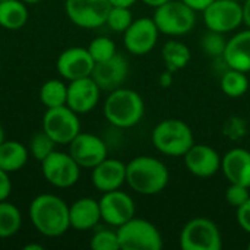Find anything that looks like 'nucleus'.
Returning a JSON list of instances; mask_svg holds the SVG:
<instances>
[{
	"mask_svg": "<svg viewBox=\"0 0 250 250\" xmlns=\"http://www.w3.org/2000/svg\"><path fill=\"white\" fill-rule=\"evenodd\" d=\"M56 145L57 144L41 129L40 132H37L31 136L28 151L37 161L41 163L45 157H48L56 149Z\"/></svg>",
	"mask_w": 250,
	"mask_h": 250,
	"instance_id": "obj_29",
	"label": "nucleus"
},
{
	"mask_svg": "<svg viewBox=\"0 0 250 250\" xmlns=\"http://www.w3.org/2000/svg\"><path fill=\"white\" fill-rule=\"evenodd\" d=\"M234 1H239V3H243L245 0H234Z\"/></svg>",
	"mask_w": 250,
	"mask_h": 250,
	"instance_id": "obj_45",
	"label": "nucleus"
},
{
	"mask_svg": "<svg viewBox=\"0 0 250 250\" xmlns=\"http://www.w3.org/2000/svg\"><path fill=\"white\" fill-rule=\"evenodd\" d=\"M116 230L120 250H161L164 246L160 230L148 220L133 217Z\"/></svg>",
	"mask_w": 250,
	"mask_h": 250,
	"instance_id": "obj_6",
	"label": "nucleus"
},
{
	"mask_svg": "<svg viewBox=\"0 0 250 250\" xmlns=\"http://www.w3.org/2000/svg\"><path fill=\"white\" fill-rule=\"evenodd\" d=\"M170 182L167 166L151 155H139L126 164V183L129 188L145 196L161 193Z\"/></svg>",
	"mask_w": 250,
	"mask_h": 250,
	"instance_id": "obj_2",
	"label": "nucleus"
},
{
	"mask_svg": "<svg viewBox=\"0 0 250 250\" xmlns=\"http://www.w3.org/2000/svg\"><path fill=\"white\" fill-rule=\"evenodd\" d=\"M248 249L250 250V240H249V243H248Z\"/></svg>",
	"mask_w": 250,
	"mask_h": 250,
	"instance_id": "obj_46",
	"label": "nucleus"
},
{
	"mask_svg": "<svg viewBox=\"0 0 250 250\" xmlns=\"http://www.w3.org/2000/svg\"><path fill=\"white\" fill-rule=\"evenodd\" d=\"M42 130L57 145H69L81 132L79 114L67 105L47 108L42 116Z\"/></svg>",
	"mask_w": 250,
	"mask_h": 250,
	"instance_id": "obj_8",
	"label": "nucleus"
},
{
	"mask_svg": "<svg viewBox=\"0 0 250 250\" xmlns=\"http://www.w3.org/2000/svg\"><path fill=\"white\" fill-rule=\"evenodd\" d=\"M6 141V138H4V129H3V126L0 125V144H3Z\"/></svg>",
	"mask_w": 250,
	"mask_h": 250,
	"instance_id": "obj_43",
	"label": "nucleus"
},
{
	"mask_svg": "<svg viewBox=\"0 0 250 250\" xmlns=\"http://www.w3.org/2000/svg\"><path fill=\"white\" fill-rule=\"evenodd\" d=\"M86 48H88V51H89V54H91V57L94 59L95 63L108 60V59H111L113 56L117 54L116 42L113 40H110L108 37H97V38H94Z\"/></svg>",
	"mask_w": 250,
	"mask_h": 250,
	"instance_id": "obj_31",
	"label": "nucleus"
},
{
	"mask_svg": "<svg viewBox=\"0 0 250 250\" xmlns=\"http://www.w3.org/2000/svg\"><path fill=\"white\" fill-rule=\"evenodd\" d=\"M242 7H243V23L250 28V0H245L242 3Z\"/></svg>",
	"mask_w": 250,
	"mask_h": 250,
	"instance_id": "obj_39",
	"label": "nucleus"
},
{
	"mask_svg": "<svg viewBox=\"0 0 250 250\" xmlns=\"http://www.w3.org/2000/svg\"><path fill=\"white\" fill-rule=\"evenodd\" d=\"M12 193V180L10 173L0 168V202L6 201Z\"/></svg>",
	"mask_w": 250,
	"mask_h": 250,
	"instance_id": "obj_36",
	"label": "nucleus"
},
{
	"mask_svg": "<svg viewBox=\"0 0 250 250\" xmlns=\"http://www.w3.org/2000/svg\"><path fill=\"white\" fill-rule=\"evenodd\" d=\"M183 160L188 171L196 177H212L221 170V155L207 144H193L183 155Z\"/></svg>",
	"mask_w": 250,
	"mask_h": 250,
	"instance_id": "obj_16",
	"label": "nucleus"
},
{
	"mask_svg": "<svg viewBox=\"0 0 250 250\" xmlns=\"http://www.w3.org/2000/svg\"><path fill=\"white\" fill-rule=\"evenodd\" d=\"M28 217L34 229L44 237H60L70 229L69 205L53 193L35 196L29 204Z\"/></svg>",
	"mask_w": 250,
	"mask_h": 250,
	"instance_id": "obj_1",
	"label": "nucleus"
},
{
	"mask_svg": "<svg viewBox=\"0 0 250 250\" xmlns=\"http://www.w3.org/2000/svg\"><path fill=\"white\" fill-rule=\"evenodd\" d=\"M108 0H64V12L69 21L83 29L105 25L110 12Z\"/></svg>",
	"mask_w": 250,
	"mask_h": 250,
	"instance_id": "obj_10",
	"label": "nucleus"
},
{
	"mask_svg": "<svg viewBox=\"0 0 250 250\" xmlns=\"http://www.w3.org/2000/svg\"><path fill=\"white\" fill-rule=\"evenodd\" d=\"M44 248L41 245H37V243H29L26 246H23V250H42Z\"/></svg>",
	"mask_w": 250,
	"mask_h": 250,
	"instance_id": "obj_42",
	"label": "nucleus"
},
{
	"mask_svg": "<svg viewBox=\"0 0 250 250\" xmlns=\"http://www.w3.org/2000/svg\"><path fill=\"white\" fill-rule=\"evenodd\" d=\"M41 173L44 179L57 189H67L78 183L81 167L69 152L54 149L41 161Z\"/></svg>",
	"mask_w": 250,
	"mask_h": 250,
	"instance_id": "obj_9",
	"label": "nucleus"
},
{
	"mask_svg": "<svg viewBox=\"0 0 250 250\" xmlns=\"http://www.w3.org/2000/svg\"><path fill=\"white\" fill-rule=\"evenodd\" d=\"M89 246L94 250H120L117 230H111V229L97 230L91 237Z\"/></svg>",
	"mask_w": 250,
	"mask_h": 250,
	"instance_id": "obj_32",
	"label": "nucleus"
},
{
	"mask_svg": "<svg viewBox=\"0 0 250 250\" xmlns=\"http://www.w3.org/2000/svg\"><path fill=\"white\" fill-rule=\"evenodd\" d=\"M160 31L152 18L133 19L130 26L123 32L126 50L133 56H145L151 53L158 41Z\"/></svg>",
	"mask_w": 250,
	"mask_h": 250,
	"instance_id": "obj_12",
	"label": "nucleus"
},
{
	"mask_svg": "<svg viewBox=\"0 0 250 250\" xmlns=\"http://www.w3.org/2000/svg\"><path fill=\"white\" fill-rule=\"evenodd\" d=\"M152 19L160 34L183 37L195 28L196 12L182 0H168L167 3L155 7Z\"/></svg>",
	"mask_w": 250,
	"mask_h": 250,
	"instance_id": "obj_5",
	"label": "nucleus"
},
{
	"mask_svg": "<svg viewBox=\"0 0 250 250\" xmlns=\"http://www.w3.org/2000/svg\"><path fill=\"white\" fill-rule=\"evenodd\" d=\"M22 227V214L12 202H0V239H9L15 236Z\"/></svg>",
	"mask_w": 250,
	"mask_h": 250,
	"instance_id": "obj_28",
	"label": "nucleus"
},
{
	"mask_svg": "<svg viewBox=\"0 0 250 250\" xmlns=\"http://www.w3.org/2000/svg\"><path fill=\"white\" fill-rule=\"evenodd\" d=\"M28 7L22 0L0 1V26L7 31H18L28 22Z\"/></svg>",
	"mask_w": 250,
	"mask_h": 250,
	"instance_id": "obj_24",
	"label": "nucleus"
},
{
	"mask_svg": "<svg viewBox=\"0 0 250 250\" xmlns=\"http://www.w3.org/2000/svg\"><path fill=\"white\" fill-rule=\"evenodd\" d=\"M250 198V188L248 186H242V185H236V183H230V186L226 190V199L227 202L234 207L236 209L239 207H242L248 199Z\"/></svg>",
	"mask_w": 250,
	"mask_h": 250,
	"instance_id": "obj_34",
	"label": "nucleus"
},
{
	"mask_svg": "<svg viewBox=\"0 0 250 250\" xmlns=\"http://www.w3.org/2000/svg\"><path fill=\"white\" fill-rule=\"evenodd\" d=\"M220 86H221V91L227 97L240 98L249 91L250 78L248 76V73L242 70L229 67V70H226L221 76Z\"/></svg>",
	"mask_w": 250,
	"mask_h": 250,
	"instance_id": "obj_26",
	"label": "nucleus"
},
{
	"mask_svg": "<svg viewBox=\"0 0 250 250\" xmlns=\"http://www.w3.org/2000/svg\"><path fill=\"white\" fill-rule=\"evenodd\" d=\"M94 66L95 62L85 47H69L63 50L56 60L59 75L69 82L91 76Z\"/></svg>",
	"mask_w": 250,
	"mask_h": 250,
	"instance_id": "obj_15",
	"label": "nucleus"
},
{
	"mask_svg": "<svg viewBox=\"0 0 250 250\" xmlns=\"http://www.w3.org/2000/svg\"><path fill=\"white\" fill-rule=\"evenodd\" d=\"M111 6H123V7H132L138 0H108Z\"/></svg>",
	"mask_w": 250,
	"mask_h": 250,
	"instance_id": "obj_40",
	"label": "nucleus"
},
{
	"mask_svg": "<svg viewBox=\"0 0 250 250\" xmlns=\"http://www.w3.org/2000/svg\"><path fill=\"white\" fill-rule=\"evenodd\" d=\"M146 6H149V7H158V6H161V4H164V3H167L168 0H142Z\"/></svg>",
	"mask_w": 250,
	"mask_h": 250,
	"instance_id": "obj_41",
	"label": "nucleus"
},
{
	"mask_svg": "<svg viewBox=\"0 0 250 250\" xmlns=\"http://www.w3.org/2000/svg\"><path fill=\"white\" fill-rule=\"evenodd\" d=\"M160 83L163 88H168L173 83V72L166 70L161 76H160Z\"/></svg>",
	"mask_w": 250,
	"mask_h": 250,
	"instance_id": "obj_38",
	"label": "nucleus"
},
{
	"mask_svg": "<svg viewBox=\"0 0 250 250\" xmlns=\"http://www.w3.org/2000/svg\"><path fill=\"white\" fill-rule=\"evenodd\" d=\"M227 67L250 73V28L239 31L230 40L221 57Z\"/></svg>",
	"mask_w": 250,
	"mask_h": 250,
	"instance_id": "obj_22",
	"label": "nucleus"
},
{
	"mask_svg": "<svg viewBox=\"0 0 250 250\" xmlns=\"http://www.w3.org/2000/svg\"><path fill=\"white\" fill-rule=\"evenodd\" d=\"M129 75V64L127 60L120 56L119 53L108 60L95 63L91 78L100 86L101 91L111 92L126 82Z\"/></svg>",
	"mask_w": 250,
	"mask_h": 250,
	"instance_id": "obj_18",
	"label": "nucleus"
},
{
	"mask_svg": "<svg viewBox=\"0 0 250 250\" xmlns=\"http://www.w3.org/2000/svg\"><path fill=\"white\" fill-rule=\"evenodd\" d=\"M98 202L101 220L111 227L117 229L135 217L136 207L132 196L126 192H122L120 189L103 193Z\"/></svg>",
	"mask_w": 250,
	"mask_h": 250,
	"instance_id": "obj_14",
	"label": "nucleus"
},
{
	"mask_svg": "<svg viewBox=\"0 0 250 250\" xmlns=\"http://www.w3.org/2000/svg\"><path fill=\"white\" fill-rule=\"evenodd\" d=\"M92 186L105 193L120 189L126 183V164L117 158H105L92 168Z\"/></svg>",
	"mask_w": 250,
	"mask_h": 250,
	"instance_id": "obj_19",
	"label": "nucleus"
},
{
	"mask_svg": "<svg viewBox=\"0 0 250 250\" xmlns=\"http://www.w3.org/2000/svg\"><path fill=\"white\" fill-rule=\"evenodd\" d=\"M237 223L243 231L250 234V198L237 208Z\"/></svg>",
	"mask_w": 250,
	"mask_h": 250,
	"instance_id": "obj_35",
	"label": "nucleus"
},
{
	"mask_svg": "<svg viewBox=\"0 0 250 250\" xmlns=\"http://www.w3.org/2000/svg\"><path fill=\"white\" fill-rule=\"evenodd\" d=\"M221 171L230 183L250 188V151L233 148L221 157Z\"/></svg>",
	"mask_w": 250,
	"mask_h": 250,
	"instance_id": "obj_20",
	"label": "nucleus"
},
{
	"mask_svg": "<svg viewBox=\"0 0 250 250\" xmlns=\"http://www.w3.org/2000/svg\"><path fill=\"white\" fill-rule=\"evenodd\" d=\"M29 158V151L18 141H4L0 144V168L7 173L22 170Z\"/></svg>",
	"mask_w": 250,
	"mask_h": 250,
	"instance_id": "obj_23",
	"label": "nucleus"
},
{
	"mask_svg": "<svg viewBox=\"0 0 250 250\" xmlns=\"http://www.w3.org/2000/svg\"><path fill=\"white\" fill-rule=\"evenodd\" d=\"M69 221L70 229L76 231H88L95 229L101 221L100 202L88 196L76 199L69 207Z\"/></svg>",
	"mask_w": 250,
	"mask_h": 250,
	"instance_id": "obj_21",
	"label": "nucleus"
},
{
	"mask_svg": "<svg viewBox=\"0 0 250 250\" xmlns=\"http://www.w3.org/2000/svg\"><path fill=\"white\" fill-rule=\"evenodd\" d=\"M133 22V13L130 10V7H123V6H111L110 12L107 15V21L105 25L114 31V32H120L123 34L130 23Z\"/></svg>",
	"mask_w": 250,
	"mask_h": 250,
	"instance_id": "obj_30",
	"label": "nucleus"
},
{
	"mask_svg": "<svg viewBox=\"0 0 250 250\" xmlns=\"http://www.w3.org/2000/svg\"><path fill=\"white\" fill-rule=\"evenodd\" d=\"M38 97L45 108L66 105L67 85L60 79H48L41 85Z\"/></svg>",
	"mask_w": 250,
	"mask_h": 250,
	"instance_id": "obj_27",
	"label": "nucleus"
},
{
	"mask_svg": "<svg viewBox=\"0 0 250 250\" xmlns=\"http://www.w3.org/2000/svg\"><path fill=\"white\" fill-rule=\"evenodd\" d=\"M69 154L73 157L81 168L92 170L108 157V148L100 136L94 133L79 132L69 144Z\"/></svg>",
	"mask_w": 250,
	"mask_h": 250,
	"instance_id": "obj_13",
	"label": "nucleus"
},
{
	"mask_svg": "<svg viewBox=\"0 0 250 250\" xmlns=\"http://www.w3.org/2000/svg\"><path fill=\"white\" fill-rule=\"evenodd\" d=\"M183 3H186L189 7H192L195 12H204L214 0H182Z\"/></svg>",
	"mask_w": 250,
	"mask_h": 250,
	"instance_id": "obj_37",
	"label": "nucleus"
},
{
	"mask_svg": "<svg viewBox=\"0 0 250 250\" xmlns=\"http://www.w3.org/2000/svg\"><path fill=\"white\" fill-rule=\"evenodd\" d=\"M154 148L167 157H183L195 144L192 127L180 119L161 120L152 130Z\"/></svg>",
	"mask_w": 250,
	"mask_h": 250,
	"instance_id": "obj_4",
	"label": "nucleus"
},
{
	"mask_svg": "<svg viewBox=\"0 0 250 250\" xmlns=\"http://www.w3.org/2000/svg\"><path fill=\"white\" fill-rule=\"evenodd\" d=\"M224 35L226 34L208 29V32L202 37V41H201L204 51L211 57H223L226 45H227V40Z\"/></svg>",
	"mask_w": 250,
	"mask_h": 250,
	"instance_id": "obj_33",
	"label": "nucleus"
},
{
	"mask_svg": "<svg viewBox=\"0 0 250 250\" xmlns=\"http://www.w3.org/2000/svg\"><path fill=\"white\" fill-rule=\"evenodd\" d=\"M202 13L209 31L229 34L243 25L242 3L234 0H214Z\"/></svg>",
	"mask_w": 250,
	"mask_h": 250,
	"instance_id": "obj_11",
	"label": "nucleus"
},
{
	"mask_svg": "<svg viewBox=\"0 0 250 250\" xmlns=\"http://www.w3.org/2000/svg\"><path fill=\"white\" fill-rule=\"evenodd\" d=\"M0 1H1V0H0Z\"/></svg>",
	"mask_w": 250,
	"mask_h": 250,
	"instance_id": "obj_47",
	"label": "nucleus"
},
{
	"mask_svg": "<svg viewBox=\"0 0 250 250\" xmlns=\"http://www.w3.org/2000/svg\"><path fill=\"white\" fill-rule=\"evenodd\" d=\"M161 56L166 63V69L173 73L185 69L192 59V53H190L189 47L185 42L177 41V40L167 41L163 45Z\"/></svg>",
	"mask_w": 250,
	"mask_h": 250,
	"instance_id": "obj_25",
	"label": "nucleus"
},
{
	"mask_svg": "<svg viewBox=\"0 0 250 250\" xmlns=\"http://www.w3.org/2000/svg\"><path fill=\"white\" fill-rule=\"evenodd\" d=\"M145 114V103L139 92L120 86L108 92L104 101L105 120L119 129L136 126Z\"/></svg>",
	"mask_w": 250,
	"mask_h": 250,
	"instance_id": "obj_3",
	"label": "nucleus"
},
{
	"mask_svg": "<svg viewBox=\"0 0 250 250\" xmlns=\"http://www.w3.org/2000/svg\"><path fill=\"white\" fill-rule=\"evenodd\" d=\"M23 3H26V4H37V3H40L41 0H22Z\"/></svg>",
	"mask_w": 250,
	"mask_h": 250,
	"instance_id": "obj_44",
	"label": "nucleus"
},
{
	"mask_svg": "<svg viewBox=\"0 0 250 250\" xmlns=\"http://www.w3.org/2000/svg\"><path fill=\"white\" fill-rule=\"evenodd\" d=\"M101 89L91 76L70 81L67 85V100L66 105L75 113L88 114L91 113L100 101Z\"/></svg>",
	"mask_w": 250,
	"mask_h": 250,
	"instance_id": "obj_17",
	"label": "nucleus"
},
{
	"mask_svg": "<svg viewBox=\"0 0 250 250\" xmlns=\"http://www.w3.org/2000/svg\"><path fill=\"white\" fill-rule=\"evenodd\" d=\"M180 248L183 250H221V231L212 220L204 217L192 218L180 231Z\"/></svg>",
	"mask_w": 250,
	"mask_h": 250,
	"instance_id": "obj_7",
	"label": "nucleus"
}]
</instances>
